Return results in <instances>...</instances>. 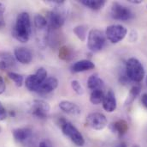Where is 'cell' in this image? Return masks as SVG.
Wrapping results in <instances>:
<instances>
[{
	"mask_svg": "<svg viewBox=\"0 0 147 147\" xmlns=\"http://www.w3.org/2000/svg\"><path fill=\"white\" fill-rule=\"evenodd\" d=\"M128 2L131 3H135V4H137V3H142V1H140V0H129Z\"/></svg>",
	"mask_w": 147,
	"mask_h": 147,
	"instance_id": "cell-36",
	"label": "cell"
},
{
	"mask_svg": "<svg viewBox=\"0 0 147 147\" xmlns=\"http://www.w3.org/2000/svg\"><path fill=\"white\" fill-rule=\"evenodd\" d=\"M62 131L63 134L66 137H68L77 146H84L85 139H84L83 135L72 123L65 121L63 124H62Z\"/></svg>",
	"mask_w": 147,
	"mask_h": 147,
	"instance_id": "cell-5",
	"label": "cell"
},
{
	"mask_svg": "<svg viewBox=\"0 0 147 147\" xmlns=\"http://www.w3.org/2000/svg\"><path fill=\"white\" fill-rule=\"evenodd\" d=\"M72 57V51L67 47V46H63L59 50V58L64 60H69Z\"/></svg>",
	"mask_w": 147,
	"mask_h": 147,
	"instance_id": "cell-26",
	"label": "cell"
},
{
	"mask_svg": "<svg viewBox=\"0 0 147 147\" xmlns=\"http://www.w3.org/2000/svg\"><path fill=\"white\" fill-rule=\"evenodd\" d=\"M146 83H147V77H146Z\"/></svg>",
	"mask_w": 147,
	"mask_h": 147,
	"instance_id": "cell-38",
	"label": "cell"
},
{
	"mask_svg": "<svg viewBox=\"0 0 147 147\" xmlns=\"http://www.w3.org/2000/svg\"><path fill=\"white\" fill-rule=\"evenodd\" d=\"M87 86L90 90H92V91L95 90H103L105 87V83L97 75H92L87 80Z\"/></svg>",
	"mask_w": 147,
	"mask_h": 147,
	"instance_id": "cell-18",
	"label": "cell"
},
{
	"mask_svg": "<svg viewBox=\"0 0 147 147\" xmlns=\"http://www.w3.org/2000/svg\"><path fill=\"white\" fill-rule=\"evenodd\" d=\"M103 108L108 113H112L116 109V99L114 92L112 90H109L106 95H105L103 100Z\"/></svg>",
	"mask_w": 147,
	"mask_h": 147,
	"instance_id": "cell-15",
	"label": "cell"
},
{
	"mask_svg": "<svg viewBox=\"0 0 147 147\" xmlns=\"http://www.w3.org/2000/svg\"><path fill=\"white\" fill-rule=\"evenodd\" d=\"M34 27L36 29V31H42V30L49 29L46 18L45 16H43L42 15H36L34 16Z\"/></svg>",
	"mask_w": 147,
	"mask_h": 147,
	"instance_id": "cell-20",
	"label": "cell"
},
{
	"mask_svg": "<svg viewBox=\"0 0 147 147\" xmlns=\"http://www.w3.org/2000/svg\"><path fill=\"white\" fill-rule=\"evenodd\" d=\"M80 3L93 10H98L105 4V0H81Z\"/></svg>",
	"mask_w": 147,
	"mask_h": 147,
	"instance_id": "cell-19",
	"label": "cell"
},
{
	"mask_svg": "<svg viewBox=\"0 0 147 147\" xmlns=\"http://www.w3.org/2000/svg\"><path fill=\"white\" fill-rule=\"evenodd\" d=\"M6 117H7V111L3 107V105L2 104V103L0 102V121L4 120Z\"/></svg>",
	"mask_w": 147,
	"mask_h": 147,
	"instance_id": "cell-29",
	"label": "cell"
},
{
	"mask_svg": "<svg viewBox=\"0 0 147 147\" xmlns=\"http://www.w3.org/2000/svg\"><path fill=\"white\" fill-rule=\"evenodd\" d=\"M47 78V72L44 67H40L34 74L29 75L25 81L26 87L28 90L37 92L42 83Z\"/></svg>",
	"mask_w": 147,
	"mask_h": 147,
	"instance_id": "cell-4",
	"label": "cell"
},
{
	"mask_svg": "<svg viewBox=\"0 0 147 147\" xmlns=\"http://www.w3.org/2000/svg\"><path fill=\"white\" fill-rule=\"evenodd\" d=\"M127 34V29L120 24H113L107 27L105 36L111 43L116 44L122 40Z\"/></svg>",
	"mask_w": 147,
	"mask_h": 147,
	"instance_id": "cell-6",
	"label": "cell"
},
{
	"mask_svg": "<svg viewBox=\"0 0 147 147\" xmlns=\"http://www.w3.org/2000/svg\"><path fill=\"white\" fill-rule=\"evenodd\" d=\"M8 77H9V79H11L16 83V85L17 87H21L23 84L24 78L21 74L16 73V72H8Z\"/></svg>",
	"mask_w": 147,
	"mask_h": 147,
	"instance_id": "cell-25",
	"label": "cell"
},
{
	"mask_svg": "<svg viewBox=\"0 0 147 147\" xmlns=\"http://www.w3.org/2000/svg\"><path fill=\"white\" fill-rule=\"evenodd\" d=\"M7 69H9L8 66H7L3 61L0 60V70H1V71H5V70H7Z\"/></svg>",
	"mask_w": 147,
	"mask_h": 147,
	"instance_id": "cell-33",
	"label": "cell"
},
{
	"mask_svg": "<svg viewBox=\"0 0 147 147\" xmlns=\"http://www.w3.org/2000/svg\"><path fill=\"white\" fill-rule=\"evenodd\" d=\"M140 85H135L134 86L130 91H129V94L127 96V98L126 100V103H125V105H130L134 100L135 98L137 97V96L140 94Z\"/></svg>",
	"mask_w": 147,
	"mask_h": 147,
	"instance_id": "cell-22",
	"label": "cell"
},
{
	"mask_svg": "<svg viewBox=\"0 0 147 147\" xmlns=\"http://www.w3.org/2000/svg\"><path fill=\"white\" fill-rule=\"evenodd\" d=\"M15 59L23 65L30 64L33 60V53L32 52L23 46H18L14 50Z\"/></svg>",
	"mask_w": 147,
	"mask_h": 147,
	"instance_id": "cell-11",
	"label": "cell"
},
{
	"mask_svg": "<svg viewBox=\"0 0 147 147\" xmlns=\"http://www.w3.org/2000/svg\"><path fill=\"white\" fill-rule=\"evenodd\" d=\"M33 135V132L29 127H22L13 130V137L16 141L19 143H23L28 140Z\"/></svg>",
	"mask_w": 147,
	"mask_h": 147,
	"instance_id": "cell-13",
	"label": "cell"
},
{
	"mask_svg": "<svg viewBox=\"0 0 147 147\" xmlns=\"http://www.w3.org/2000/svg\"><path fill=\"white\" fill-rule=\"evenodd\" d=\"M38 147H51V145L48 140H43L39 143Z\"/></svg>",
	"mask_w": 147,
	"mask_h": 147,
	"instance_id": "cell-31",
	"label": "cell"
},
{
	"mask_svg": "<svg viewBox=\"0 0 147 147\" xmlns=\"http://www.w3.org/2000/svg\"><path fill=\"white\" fill-rule=\"evenodd\" d=\"M126 76L130 80L140 83L145 77V70L142 64L135 58H130L126 63Z\"/></svg>",
	"mask_w": 147,
	"mask_h": 147,
	"instance_id": "cell-2",
	"label": "cell"
},
{
	"mask_svg": "<svg viewBox=\"0 0 147 147\" xmlns=\"http://www.w3.org/2000/svg\"><path fill=\"white\" fill-rule=\"evenodd\" d=\"M46 21L49 29L57 30L63 27L65 22V14L58 10H51L48 12L46 16Z\"/></svg>",
	"mask_w": 147,
	"mask_h": 147,
	"instance_id": "cell-7",
	"label": "cell"
},
{
	"mask_svg": "<svg viewBox=\"0 0 147 147\" xmlns=\"http://www.w3.org/2000/svg\"><path fill=\"white\" fill-rule=\"evenodd\" d=\"M132 37H134V41L136 40V39H137V33H136V31L133 30L131 32V34H130V39H132Z\"/></svg>",
	"mask_w": 147,
	"mask_h": 147,
	"instance_id": "cell-35",
	"label": "cell"
},
{
	"mask_svg": "<svg viewBox=\"0 0 147 147\" xmlns=\"http://www.w3.org/2000/svg\"><path fill=\"white\" fill-rule=\"evenodd\" d=\"M104 97H105V93L103 90H92L90 95V102L94 105H98L103 103Z\"/></svg>",
	"mask_w": 147,
	"mask_h": 147,
	"instance_id": "cell-21",
	"label": "cell"
},
{
	"mask_svg": "<svg viewBox=\"0 0 147 147\" xmlns=\"http://www.w3.org/2000/svg\"><path fill=\"white\" fill-rule=\"evenodd\" d=\"M105 44V36L98 29H93L89 31L87 38V47L90 51L97 53L101 51Z\"/></svg>",
	"mask_w": 147,
	"mask_h": 147,
	"instance_id": "cell-3",
	"label": "cell"
},
{
	"mask_svg": "<svg viewBox=\"0 0 147 147\" xmlns=\"http://www.w3.org/2000/svg\"><path fill=\"white\" fill-rule=\"evenodd\" d=\"M141 101H142V103H143V105L147 108V93H145L143 96H142V97H141Z\"/></svg>",
	"mask_w": 147,
	"mask_h": 147,
	"instance_id": "cell-32",
	"label": "cell"
},
{
	"mask_svg": "<svg viewBox=\"0 0 147 147\" xmlns=\"http://www.w3.org/2000/svg\"><path fill=\"white\" fill-rule=\"evenodd\" d=\"M114 147H127V143L126 142H124V141H119V142H117L115 145V146Z\"/></svg>",
	"mask_w": 147,
	"mask_h": 147,
	"instance_id": "cell-34",
	"label": "cell"
},
{
	"mask_svg": "<svg viewBox=\"0 0 147 147\" xmlns=\"http://www.w3.org/2000/svg\"><path fill=\"white\" fill-rule=\"evenodd\" d=\"M0 58L1 60L3 61L9 68H11L15 66L16 64V60H15V56H12V54H10L9 53H2L0 54Z\"/></svg>",
	"mask_w": 147,
	"mask_h": 147,
	"instance_id": "cell-23",
	"label": "cell"
},
{
	"mask_svg": "<svg viewBox=\"0 0 147 147\" xmlns=\"http://www.w3.org/2000/svg\"><path fill=\"white\" fill-rule=\"evenodd\" d=\"M59 108L62 111H63L64 113H67L69 114H72V115H78L80 113V107L74 103L72 102L69 101H62L59 103Z\"/></svg>",
	"mask_w": 147,
	"mask_h": 147,
	"instance_id": "cell-16",
	"label": "cell"
},
{
	"mask_svg": "<svg viewBox=\"0 0 147 147\" xmlns=\"http://www.w3.org/2000/svg\"><path fill=\"white\" fill-rule=\"evenodd\" d=\"M132 147H140V146L139 145H134Z\"/></svg>",
	"mask_w": 147,
	"mask_h": 147,
	"instance_id": "cell-37",
	"label": "cell"
},
{
	"mask_svg": "<svg viewBox=\"0 0 147 147\" xmlns=\"http://www.w3.org/2000/svg\"><path fill=\"white\" fill-rule=\"evenodd\" d=\"M110 128L113 132L116 133L119 136H123L128 131V125L124 120H119L111 124Z\"/></svg>",
	"mask_w": 147,
	"mask_h": 147,
	"instance_id": "cell-17",
	"label": "cell"
},
{
	"mask_svg": "<svg viewBox=\"0 0 147 147\" xmlns=\"http://www.w3.org/2000/svg\"><path fill=\"white\" fill-rule=\"evenodd\" d=\"M6 90V84L4 83V80L3 78L0 76V95L3 94Z\"/></svg>",
	"mask_w": 147,
	"mask_h": 147,
	"instance_id": "cell-30",
	"label": "cell"
},
{
	"mask_svg": "<svg viewBox=\"0 0 147 147\" xmlns=\"http://www.w3.org/2000/svg\"><path fill=\"white\" fill-rule=\"evenodd\" d=\"M0 131H1V128H0Z\"/></svg>",
	"mask_w": 147,
	"mask_h": 147,
	"instance_id": "cell-39",
	"label": "cell"
},
{
	"mask_svg": "<svg viewBox=\"0 0 147 147\" xmlns=\"http://www.w3.org/2000/svg\"><path fill=\"white\" fill-rule=\"evenodd\" d=\"M86 125L93 130H103L108 124L107 118L101 113H92L86 117Z\"/></svg>",
	"mask_w": 147,
	"mask_h": 147,
	"instance_id": "cell-9",
	"label": "cell"
},
{
	"mask_svg": "<svg viewBox=\"0 0 147 147\" xmlns=\"http://www.w3.org/2000/svg\"><path fill=\"white\" fill-rule=\"evenodd\" d=\"M110 14L111 16L115 19V20H120V21H126L133 18L134 14L131 11L130 9L127 7L119 3H113L110 10Z\"/></svg>",
	"mask_w": 147,
	"mask_h": 147,
	"instance_id": "cell-8",
	"label": "cell"
},
{
	"mask_svg": "<svg viewBox=\"0 0 147 147\" xmlns=\"http://www.w3.org/2000/svg\"><path fill=\"white\" fill-rule=\"evenodd\" d=\"M94 68H95V65L91 60L82 59V60L77 61L71 67V71L74 73H79V72L91 71Z\"/></svg>",
	"mask_w": 147,
	"mask_h": 147,
	"instance_id": "cell-14",
	"label": "cell"
},
{
	"mask_svg": "<svg viewBox=\"0 0 147 147\" xmlns=\"http://www.w3.org/2000/svg\"><path fill=\"white\" fill-rule=\"evenodd\" d=\"M32 33L30 16L27 12L20 13L16 20V24L12 29V36L22 43L29 40Z\"/></svg>",
	"mask_w": 147,
	"mask_h": 147,
	"instance_id": "cell-1",
	"label": "cell"
},
{
	"mask_svg": "<svg viewBox=\"0 0 147 147\" xmlns=\"http://www.w3.org/2000/svg\"><path fill=\"white\" fill-rule=\"evenodd\" d=\"M71 87H72V89L74 90V91L76 94H78V95H82L84 93V90H83L81 84L77 80H73L71 82Z\"/></svg>",
	"mask_w": 147,
	"mask_h": 147,
	"instance_id": "cell-27",
	"label": "cell"
},
{
	"mask_svg": "<svg viewBox=\"0 0 147 147\" xmlns=\"http://www.w3.org/2000/svg\"><path fill=\"white\" fill-rule=\"evenodd\" d=\"M50 105L43 100H34L31 105L30 112L33 115L38 119H45L50 112Z\"/></svg>",
	"mask_w": 147,
	"mask_h": 147,
	"instance_id": "cell-10",
	"label": "cell"
},
{
	"mask_svg": "<svg viewBox=\"0 0 147 147\" xmlns=\"http://www.w3.org/2000/svg\"><path fill=\"white\" fill-rule=\"evenodd\" d=\"M4 12H5V6L3 3H0V28L3 27L5 24L4 22Z\"/></svg>",
	"mask_w": 147,
	"mask_h": 147,
	"instance_id": "cell-28",
	"label": "cell"
},
{
	"mask_svg": "<svg viewBox=\"0 0 147 147\" xmlns=\"http://www.w3.org/2000/svg\"><path fill=\"white\" fill-rule=\"evenodd\" d=\"M74 33L81 41H85L86 38L87 28L85 25H78L74 29Z\"/></svg>",
	"mask_w": 147,
	"mask_h": 147,
	"instance_id": "cell-24",
	"label": "cell"
},
{
	"mask_svg": "<svg viewBox=\"0 0 147 147\" xmlns=\"http://www.w3.org/2000/svg\"><path fill=\"white\" fill-rule=\"evenodd\" d=\"M58 86V81L56 77H47L43 83L42 84L39 86L37 93L39 94H48L52 92L53 90H55Z\"/></svg>",
	"mask_w": 147,
	"mask_h": 147,
	"instance_id": "cell-12",
	"label": "cell"
}]
</instances>
